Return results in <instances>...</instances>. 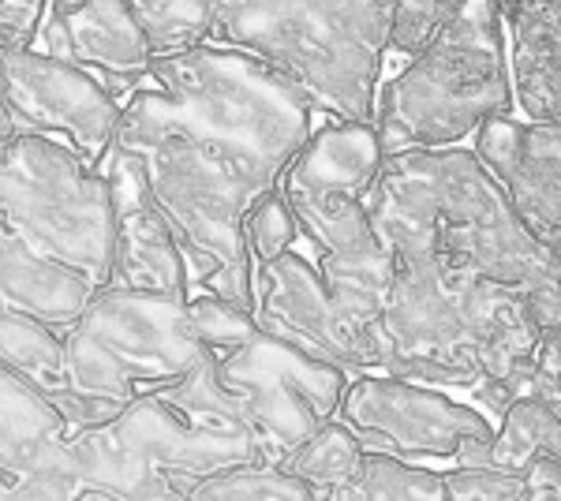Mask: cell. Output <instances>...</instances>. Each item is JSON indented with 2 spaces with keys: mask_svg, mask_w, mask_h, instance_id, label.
Returning a JSON list of instances; mask_svg holds the SVG:
<instances>
[{
  "mask_svg": "<svg viewBox=\"0 0 561 501\" xmlns=\"http://www.w3.org/2000/svg\"><path fill=\"white\" fill-rule=\"evenodd\" d=\"M364 203L393 262L378 375L465 389L494 419L561 322V266L476 150L393 153Z\"/></svg>",
  "mask_w": 561,
  "mask_h": 501,
  "instance_id": "6da1fadb",
  "label": "cell"
},
{
  "mask_svg": "<svg viewBox=\"0 0 561 501\" xmlns=\"http://www.w3.org/2000/svg\"><path fill=\"white\" fill-rule=\"evenodd\" d=\"M314 102L270 64L225 45L150 60L121 105L113 147L131 153L203 293L255 315L251 206L280 187L314 135Z\"/></svg>",
  "mask_w": 561,
  "mask_h": 501,
  "instance_id": "7a4b0ae2",
  "label": "cell"
},
{
  "mask_svg": "<svg viewBox=\"0 0 561 501\" xmlns=\"http://www.w3.org/2000/svg\"><path fill=\"white\" fill-rule=\"evenodd\" d=\"M153 57L225 45L293 79L333 121L375 124L397 0H131Z\"/></svg>",
  "mask_w": 561,
  "mask_h": 501,
  "instance_id": "3957f363",
  "label": "cell"
},
{
  "mask_svg": "<svg viewBox=\"0 0 561 501\" xmlns=\"http://www.w3.org/2000/svg\"><path fill=\"white\" fill-rule=\"evenodd\" d=\"M296 214V240L255 266V322L348 375L382 371L389 251L364 195L277 187Z\"/></svg>",
  "mask_w": 561,
  "mask_h": 501,
  "instance_id": "277c9868",
  "label": "cell"
},
{
  "mask_svg": "<svg viewBox=\"0 0 561 501\" xmlns=\"http://www.w3.org/2000/svg\"><path fill=\"white\" fill-rule=\"evenodd\" d=\"M513 76L497 0H465L460 12L389 79L375 105L386 158L412 150H454L494 116H513Z\"/></svg>",
  "mask_w": 561,
  "mask_h": 501,
  "instance_id": "5b68a950",
  "label": "cell"
},
{
  "mask_svg": "<svg viewBox=\"0 0 561 501\" xmlns=\"http://www.w3.org/2000/svg\"><path fill=\"white\" fill-rule=\"evenodd\" d=\"M0 221L98 288L113 277L116 203L105 169L49 135L0 139Z\"/></svg>",
  "mask_w": 561,
  "mask_h": 501,
  "instance_id": "8992f818",
  "label": "cell"
},
{
  "mask_svg": "<svg viewBox=\"0 0 561 501\" xmlns=\"http://www.w3.org/2000/svg\"><path fill=\"white\" fill-rule=\"evenodd\" d=\"M337 419L367 453L427 468H479L494 439V419L479 405H460L446 389L393 375H352Z\"/></svg>",
  "mask_w": 561,
  "mask_h": 501,
  "instance_id": "52a82bcc",
  "label": "cell"
},
{
  "mask_svg": "<svg viewBox=\"0 0 561 501\" xmlns=\"http://www.w3.org/2000/svg\"><path fill=\"white\" fill-rule=\"evenodd\" d=\"M217 363L225 382L243 397L266 464H285L330 423L352 378L348 371L262 330L240 349L217 355Z\"/></svg>",
  "mask_w": 561,
  "mask_h": 501,
  "instance_id": "ba28073f",
  "label": "cell"
},
{
  "mask_svg": "<svg viewBox=\"0 0 561 501\" xmlns=\"http://www.w3.org/2000/svg\"><path fill=\"white\" fill-rule=\"evenodd\" d=\"M0 90L15 132L49 135L102 169L121 121V102L90 71L45 57L34 45L0 49Z\"/></svg>",
  "mask_w": 561,
  "mask_h": 501,
  "instance_id": "9c48e42d",
  "label": "cell"
},
{
  "mask_svg": "<svg viewBox=\"0 0 561 501\" xmlns=\"http://www.w3.org/2000/svg\"><path fill=\"white\" fill-rule=\"evenodd\" d=\"M76 326L128 360L150 394L180 382L210 352L195 330L187 299L139 293V288H94Z\"/></svg>",
  "mask_w": 561,
  "mask_h": 501,
  "instance_id": "30bf717a",
  "label": "cell"
},
{
  "mask_svg": "<svg viewBox=\"0 0 561 501\" xmlns=\"http://www.w3.org/2000/svg\"><path fill=\"white\" fill-rule=\"evenodd\" d=\"M42 53L83 68L116 102L150 79V38L131 0H49L38 31Z\"/></svg>",
  "mask_w": 561,
  "mask_h": 501,
  "instance_id": "8fae6325",
  "label": "cell"
},
{
  "mask_svg": "<svg viewBox=\"0 0 561 501\" xmlns=\"http://www.w3.org/2000/svg\"><path fill=\"white\" fill-rule=\"evenodd\" d=\"M476 153L524 229L561 266V124L494 116L476 132Z\"/></svg>",
  "mask_w": 561,
  "mask_h": 501,
  "instance_id": "7c38bea8",
  "label": "cell"
},
{
  "mask_svg": "<svg viewBox=\"0 0 561 501\" xmlns=\"http://www.w3.org/2000/svg\"><path fill=\"white\" fill-rule=\"evenodd\" d=\"M524 476L491 468H427L367 453L345 487L322 501H517Z\"/></svg>",
  "mask_w": 561,
  "mask_h": 501,
  "instance_id": "4fadbf2b",
  "label": "cell"
},
{
  "mask_svg": "<svg viewBox=\"0 0 561 501\" xmlns=\"http://www.w3.org/2000/svg\"><path fill=\"white\" fill-rule=\"evenodd\" d=\"M513 45V98L524 121L561 124V0H497Z\"/></svg>",
  "mask_w": 561,
  "mask_h": 501,
  "instance_id": "5bb4252c",
  "label": "cell"
},
{
  "mask_svg": "<svg viewBox=\"0 0 561 501\" xmlns=\"http://www.w3.org/2000/svg\"><path fill=\"white\" fill-rule=\"evenodd\" d=\"M94 288L90 277L45 259L0 221V296L8 307L42 318L57 330H71Z\"/></svg>",
  "mask_w": 561,
  "mask_h": 501,
  "instance_id": "9a60e30c",
  "label": "cell"
},
{
  "mask_svg": "<svg viewBox=\"0 0 561 501\" xmlns=\"http://www.w3.org/2000/svg\"><path fill=\"white\" fill-rule=\"evenodd\" d=\"M386 153L378 147L375 124L330 121L314 127L307 147L285 169L280 187H307V191H345V195H367L382 169Z\"/></svg>",
  "mask_w": 561,
  "mask_h": 501,
  "instance_id": "2e32d148",
  "label": "cell"
},
{
  "mask_svg": "<svg viewBox=\"0 0 561 501\" xmlns=\"http://www.w3.org/2000/svg\"><path fill=\"white\" fill-rule=\"evenodd\" d=\"M195 426H198V415L184 412V408L173 405V400L158 389V394L135 397L131 405L116 415L108 434H113L124 449H131L135 457L147 460L158 476L176 479L180 457H184L187 439H192Z\"/></svg>",
  "mask_w": 561,
  "mask_h": 501,
  "instance_id": "e0dca14e",
  "label": "cell"
},
{
  "mask_svg": "<svg viewBox=\"0 0 561 501\" xmlns=\"http://www.w3.org/2000/svg\"><path fill=\"white\" fill-rule=\"evenodd\" d=\"M542 457L561 460V415L542 400L513 397L494 415V439L479 457V468L528 476V468Z\"/></svg>",
  "mask_w": 561,
  "mask_h": 501,
  "instance_id": "ac0fdd59",
  "label": "cell"
},
{
  "mask_svg": "<svg viewBox=\"0 0 561 501\" xmlns=\"http://www.w3.org/2000/svg\"><path fill=\"white\" fill-rule=\"evenodd\" d=\"M57 431H65V419L45 400L38 382L0 360V468L23 476L34 445L57 439Z\"/></svg>",
  "mask_w": 561,
  "mask_h": 501,
  "instance_id": "d6986e66",
  "label": "cell"
},
{
  "mask_svg": "<svg viewBox=\"0 0 561 501\" xmlns=\"http://www.w3.org/2000/svg\"><path fill=\"white\" fill-rule=\"evenodd\" d=\"M65 375H68V386L83 389V394H98V397H116V400H124V405L150 394L147 382L139 378V371H135L128 360H121L108 344L83 333L79 326H71L65 333Z\"/></svg>",
  "mask_w": 561,
  "mask_h": 501,
  "instance_id": "ffe728a7",
  "label": "cell"
},
{
  "mask_svg": "<svg viewBox=\"0 0 561 501\" xmlns=\"http://www.w3.org/2000/svg\"><path fill=\"white\" fill-rule=\"evenodd\" d=\"M364 457H367L364 442L333 415L330 423L319 426V431H314L311 439L285 460V468L293 471L296 479H304L319 498H325L356 476Z\"/></svg>",
  "mask_w": 561,
  "mask_h": 501,
  "instance_id": "44dd1931",
  "label": "cell"
},
{
  "mask_svg": "<svg viewBox=\"0 0 561 501\" xmlns=\"http://www.w3.org/2000/svg\"><path fill=\"white\" fill-rule=\"evenodd\" d=\"M0 360L20 375L34 378L38 386H60L57 378L65 375V337L57 333V326L8 307L0 315Z\"/></svg>",
  "mask_w": 561,
  "mask_h": 501,
  "instance_id": "7402d4cb",
  "label": "cell"
},
{
  "mask_svg": "<svg viewBox=\"0 0 561 501\" xmlns=\"http://www.w3.org/2000/svg\"><path fill=\"white\" fill-rule=\"evenodd\" d=\"M71 453H76L79 464V482L90 490H102V494L128 498L131 490H139L142 482L158 476L147 460L135 457L131 449H124L108 434V426H102V431H83V439L71 442Z\"/></svg>",
  "mask_w": 561,
  "mask_h": 501,
  "instance_id": "603a6c76",
  "label": "cell"
},
{
  "mask_svg": "<svg viewBox=\"0 0 561 501\" xmlns=\"http://www.w3.org/2000/svg\"><path fill=\"white\" fill-rule=\"evenodd\" d=\"M192 501H322L285 464H248L221 476L187 482Z\"/></svg>",
  "mask_w": 561,
  "mask_h": 501,
  "instance_id": "cb8c5ba5",
  "label": "cell"
},
{
  "mask_svg": "<svg viewBox=\"0 0 561 501\" xmlns=\"http://www.w3.org/2000/svg\"><path fill=\"white\" fill-rule=\"evenodd\" d=\"M187 311H192V322L198 337H203V344L217 355L240 349V344H248L251 337L259 333L255 315L229 304V299H221V296L203 293V296L187 299Z\"/></svg>",
  "mask_w": 561,
  "mask_h": 501,
  "instance_id": "d4e9b609",
  "label": "cell"
},
{
  "mask_svg": "<svg viewBox=\"0 0 561 501\" xmlns=\"http://www.w3.org/2000/svg\"><path fill=\"white\" fill-rule=\"evenodd\" d=\"M243 232H248V251L255 259V266L285 254L296 240V214L288 206V198L280 191H270L266 198H259L251 206L248 221H243Z\"/></svg>",
  "mask_w": 561,
  "mask_h": 501,
  "instance_id": "484cf974",
  "label": "cell"
},
{
  "mask_svg": "<svg viewBox=\"0 0 561 501\" xmlns=\"http://www.w3.org/2000/svg\"><path fill=\"white\" fill-rule=\"evenodd\" d=\"M460 4L465 0H397L389 45L397 53H404V57H415L460 12Z\"/></svg>",
  "mask_w": 561,
  "mask_h": 501,
  "instance_id": "4316f807",
  "label": "cell"
},
{
  "mask_svg": "<svg viewBox=\"0 0 561 501\" xmlns=\"http://www.w3.org/2000/svg\"><path fill=\"white\" fill-rule=\"evenodd\" d=\"M513 397L542 400V405L554 408L561 415V322L550 326V330L539 337L536 352H531V360H528V367H524Z\"/></svg>",
  "mask_w": 561,
  "mask_h": 501,
  "instance_id": "83f0119b",
  "label": "cell"
},
{
  "mask_svg": "<svg viewBox=\"0 0 561 501\" xmlns=\"http://www.w3.org/2000/svg\"><path fill=\"white\" fill-rule=\"evenodd\" d=\"M42 394L53 408H57V415L65 419V426H79V431H102V426H113L116 415L128 408L116 397L83 394V389H76V386H42Z\"/></svg>",
  "mask_w": 561,
  "mask_h": 501,
  "instance_id": "f1b7e54d",
  "label": "cell"
},
{
  "mask_svg": "<svg viewBox=\"0 0 561 501\" xmlns=\"http://www.w3.org/2000/svg\"><path fill=\"white\" fill-rule=\"evenodd\" d=\"M49 0H0V49L34 45Z\"/></svg>",
  "mask_w": 561,
  "mask_h": 501,
  "instance_id": "f546056e",
  "label": "cell"
},
{
  "mask_svg": "<svg viewBox=\"0 0 561 501\" xmlns=\"http://www.w3.org/2000/svg\"><path fill=\"white\" fill-rule=\"evenodd\" d=\"M517 501H561V460L542 457L531 464Z\"/></svg>",
  "mask_w": 561,
  "mask_h": 501,
  "instance_id": "4dcf8cb0",
  "label": "cell"
},
{
  "mask_svg": "<svg viewBox=\"0 0 561 501\" xmlns=\"http://www.w3.org/2000/svg\"><path fill=\"white\" fill-rule=\"evenodd\" d=\"M124 501H192V494H187L184 487H176L173 479H165V476H153L142 482L139 490H131Z\"/></svg>",
  "mask_w": 561,
  "mask_h": 501,
  "instance_id": "1f68e13d",
  "label": "cell"
},
{
  "mask_svg": "<svg viewBox=\"0 0 561 501\" xmlns=\"http://www.w3.org/2000/svg\"><path fill=\"white\" fill-rule=\"evenodd\" d=\"M8 135H20V132H15L12 116H8V109H4V90H0V139H8Z\"/></svg>",
  "mask_w": 561,
  "mask_h": 501,
  "instance_id": "d6a6232c",
  "label": "cell"
},
{
  "mask_svg": "<svg viewBox=\"0 0 561 501\" xmlns=\"http://www.w3.org/2000/svg\"><path fill=\"white\" fill-rule=\"evenodd\" d=\"M4 501H34V498L26 494V490L20 487V482H15V487H12V490H8V494H4Z\"/></svg>",
  "mask_w": 561,
  "mask_h": 501,
  "instance_id": "836d02e7",
  "label": "cell"
},
{
  "mask_svg": "<svg viewBox=\"0 0 561 501\" xmlns=\"http://www.w3.org/2000/svg\"><path fill=\"white\" fill-rule=\"evenodd\" d=\"M4 494H8V487H4V479H0V501H4Z\"/></svg>",
  "mask_w": 561,
  "mask_h": 501,
  "instance_id": "e575fe53",
  "label": "cell"
},
{
  "mask_svg": "<svg viewBox=\"0 0 561 501\" xmlns=\"http://www.w3.org/2000/svg\"><path fill=\"white\" fill-rule=\"evenodd\" d=\"M8 311V304H4V296H0V315H4Z\"/></svg>",
  "mask_w": 561,
  "mask_h": 501,
  "instance_id": "d590c367",
  "label": "cell"
}]
</instances>
